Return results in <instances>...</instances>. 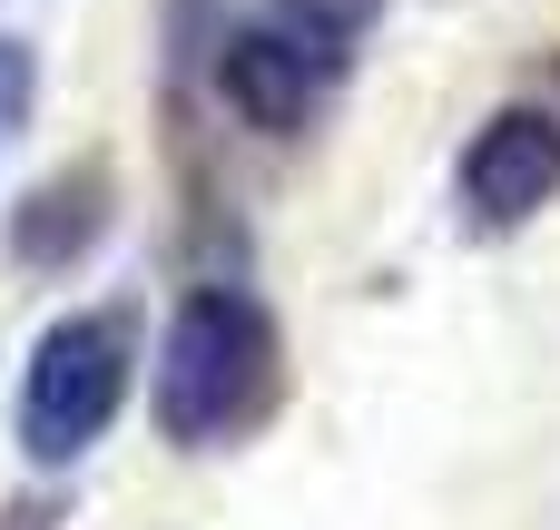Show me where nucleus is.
<instances>
[{
  "instance_id": "nucleus-1",
  "label": "nucleus",
  "mask_w": 560,
  "mask_h": 530,
  "mask_svg": "<svg viewBox=\"0 0 560 530\" xmlns=\"http://www.w3.org/2000/svg\"><path fill=\"white\" fill-rule=\"evenodd\" d=\"M285 325L256 285L236 275H197L158 334L148 364V413L177 452H226L246 433H266L285 413Z\"/></svg>"
},
{
  "instance_id": "nucleus-2",
  "label": "nucleus",
  "mask_w": 560,
  "mask_h": 530,
  "mask_svg": "<svg viewBox=\"0 0 560 530\" xmlns=\"http://www.w3.org/2000/svg\"><path fill=\"white\" fill-rule=\"evenodd\" d=\"M138 384V305H79L59 325H39L30 364H20V452L39 472H69L128 403Z\"/></svg>"
},
{
  "instance_id": "nucleus-3",
  "label": "nucleus",
  "mask_w": 560,
  "mask_h": 530,
  "mask_svg": "<svg viewBox=\"0 0 560 530\" xmlns=\"http://www.w3.org/2000/svg\"><path fill=\"white\" fill-rule=\"evenodd\" d=\"M551 197H560V118L541 98L492 108V118L463 138V157H453V207H463V226L512 236V226H532Z\"/></svg>"
},
{
  "instance_id": "nucleus-4",
  "label": "nucleus",
  "mask_w": 560,
  "mask_h": 530,
  "mask_svg": "<svg viewBox=\"0 0 560 530\" xmlns=\"http://www.w3.org/2000/svg\"><path fill=\"white\" fill-rule=\"evenodd\" d=\"M108 226H118V167H108L98 148H79V157H59L39 187H20V207H10V256L39 266V275H69V266H89V256L108 246Z\"/></svg>"
},
{
  "instance_id": "nucleus-5",
  "label": "nucleus",
  "mask_w": 560,
  "mask_h": 530,
  "mask_svg": "<svg viewBox=\"0 0 560 530\" xmlns=\"http://www.w3.org/2000/svg\"><path fill=\"white\" fill-rule=\"evenodd\" d=\"M256 20L276 30V49L335 98L345 79H354V59H364V39H374V20H384V0H256Z\"/></svg>"
},
{
  "instance_id": "nucleus-6",
  "label": "nucleus",
  "mask_w": 560,
  "mask_h": 530,
  "mask_svg": "<svg viewBox=\"0 0 560 530\" xmlns=\"http://www.w3.org/2000/svg\"><path fill=\"white\" fill-rule=\"evenodd\" d=\"M30 108H39V59H30V39H0V138H20Z\"/></svg>"
},
{
  "instance_id": "nucleus-7",
  "label": "nucleus",
  "mask_w": 560,
  "mask_h": 530,
  "mask_svg": "<svg viewBox=\"0 0 560 530\" xmlns=\"http://www.w3.org/2000/svg\"><path fill=\"white\" fill-rule=\"evenodd\" d=\"M0 530H59V492H39V502H10Z\"/></svg>"
},
{
  "instance_id": "nucleus-8",
  "label": "nucleus",
  "mask_w": 560,
  "mask_h": 530,
  "mask_svg": "<svg viewBox=\"0 0 560 530\" xmlns=\"http://www.w3.org/2000/svg\"><path fill=\"white\" fill-rule=\"evenodd\" d=\"M541 108H551V118H560V59H551V98H541Z\"/></svg>"
}]
</instances>
